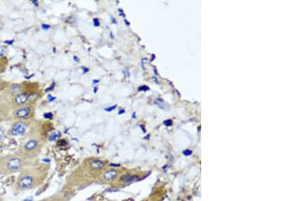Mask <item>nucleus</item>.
Listing matches in <instances>:
<instances>
[{
	"mask_svg": "<svg viewBox=\"0 0 305 201\" xmlns=\"http://www.w3.org/2000/svg\"><path fill=\"white\" fill-rule=\"evenodd\" d=\"M22 160L19 158L14 157L10 158L7 163V167L11 171H17L21 168L22 166Z\"/></svg>",
	"mask_w": 305,
	"mask_h": 201,
	"instance_id": "nucleus-1",
	"label": "nucleus"
},
{
	"mask_svg": "<svg viewBox=\"0 0 305 201\" xmlns=\"http://www.w3.org/2000/svg\"><path fill=\"white\" fill-rule=\"evenodd\" d=\"M33 182L34 179L33 178V177L26 175L22 177V178L20 179L19 182H18V185H19L20 188L26 190L32 186Z\"/></svg>",
	"mask_w": 305,
	"mask_h": 201,
	"instance_id": "nucleus-2",
	"label": "nucleus"
},
{
	"mask_svg": "<svg viewBox=\"0 0 305 201\" xmlns=\"http://www.w3.org/2000/svg\"><path fill=\"white\" fill-rule=\"evenodd\" d=\"M27 129L26 124L23 122H18L15 123L12 129V134L14 136H19L23 135L26 132Z\"/></svg>",
	"mask_w": 305,
	"mask_h": 201,
	"instance_id": "nucleus-3",
	"label": "nucleus"
},
{
	"mask_svg": "<svg viewBox=\"0 0 305 201\" xmlns=\"http://www.w3.org/2000/svg\"><path fill=\"white\" fill-rule=\"evenodd\" d=\"M117 175H118L117 171L115 170V169H111V170L106 171L104 173V178L106 181L111 182L116 179L117 177Z\"/></svg>",
	"mask_w": 305,
	"mask_h": 201,
	"instance_id": "nucleus-4",
	"label": "nucleus"
},
{
	"mask_svg": "<svg viewBox=\"0 0 305 201\" xmlns=\"http://www.w3.org/2000/svg\"><path fill=\"white\" fill-rule=\"evenodd\" d=\"M31 110L29 107H25L18 109L17 111V116L18 118H24L27 117L30 115Z\"/></svg>",
	"mask_w": 305,
	"mask_h": 201,
	"instance_id": "nucleus-5",
	"label": "nucleus"
},
{
	"mask_svg": "<svg viewBox=\"0 0 305 201\" xmlns=\"http://www.w3.org/2000/svg\"><path fill=\"white\" fill-rule=\"evenodd\" d=\"M139 179V176L136 175H130V174H126L121 177V181L125 182V183H130Z\"/></svg>",
	"mask_w": 305,
	"mask_h": 201,
	"instance_id": "nucleus-6",
	"label": "nucleus"
},
{
	"mask_svg": "<svg viewBox=\"0 0 305 201\" xmlns=\"http://www.w3.org/2000/svg\"><path fill=\"white\" fill-rule=\"evenodd\" d=\"M29 98V96L26 94H20L15 98V102L18 104H23L27 101Z\"/></svg>",
	"mask_w": 305,
	"mask_h": 201,
	"instance_id": "nucleus-7",
	"label": "nucleus"
},
{
	"mask_svg": "<svg viewBox=\"0 0 305 201\" xmlns=\"http://www.w3.org/2000/svg\"><path fill=\"white\" fill-rule=\"evenodd\" d=\"M38 145V142L36 140H31L29 141L25 146V148L28 150V151H31V150L36 148L37 146Z\"/></svg>",
	"mask_w": 305,
	"mask_h": 201,
	"instance_id": "nucleus-8",
	"label": "nucleus"
},
{
	"mask_svg": "<svg viewBox=\"0 0 305 201\" xmlns=\"http://www.w3.org/2000/svg\"><path fill=\"white\" fill-rule=\"evenodd\" d=\"M105 164L101 160H93L92 162L90 163V166L92 168V169H94V170H100L103 167H104Z\"/></svg>",
	"mask_w": 305,
	"mask_h": 201,
	"instance_id": "nucleus-9",
	"label": "nucleus"
},
{
	"mask_svg": "<svg viewBox=\"0 0 305 201\" xmlns=\"http://www.w3.org/2000/svg\"><path fill=\"white\" fill-rule=\"evenodd\" d=\"M60 136V132H56V133H53L52 135H50L49 137V140L50 141H54V140H56L57 137Z\"/></svg>",
	"mask_w": 305,
	"mask_h": 201,
	"instance_id": "nucleus-10",
	"label": "nucleus"
},
{
	"mask_svg": "<svg viewBox=\"0 0 305 201\" xmlns=\"http://www.w3.org/2000/svg\"><path fill=\"white\" fill-rule=\"evenodd\" d=\"M117 105H114V106H109V107H107L105 108V110L107 111V112H111V111H113V110H115V108H117Z\"/></svg>",
	"mask_w": 305,
	"mask_h": 201,
	"instance_id": "nucleus-11",
	"label": "nucleus"
},
{
	"mask_svg": "<svg viewBox=\"0 0 305 201\" xmlns=\"http://www.w3.org/2000/svg\"><path fill=\"white\" fill-rule=\"evenodd\" d=\"M147 90H149V88H148V87L146 86H140L139 88V89H138V91L139 92H142V91H147Z\"/></svg>",
	"mask_w": 305,
	"mask_h": 201,
	"instance_id": "nucleus-12",
	"label": "nucleus"
},
{
	"mask_svg": "<svg viewBox=\"0 0 305 201\" xmlns=\"http://www.w3.org/2000/svg\"><path fill=\"white\" fill-rule=\"evenodd\" d=\"M44 118H47V119H52V117H53V115H52V113H51V112H47V113L44 114Z\"/></svg>",
	"mask_w": 305,
	"mask_h": 201,
	"instance_id": "nucleus-13",
	"label": "nucleus"
},
{
	"mask_svg": "<svg viewBox=\"0 0 305 201\" xmlns=\"http://www.w3.org/2000/svg\"><path fill=\"white\" fill-rule=\"evenodd\" d=\"M93 22H94V25L95 26H99L100 25V23L99 20V19H98V18H94Z\"/></svg>",
	"mask_w": 305,
	"mask_h": 201,
	"instance_id": "nucleus-14",
	"label": "nucleus"
},
{
	"mask_svg": "<svg viewBox=\"0 0 305 201\" xmlns=\"http://www.w3.org/2000/svg\"><path fill=\"white\" fill-rule=\"evenodd\" d=\"M163 123L165 124V125H166V126H171L172 125V121L170 119L166 120V121H164Z\"/></svg>",
	"mask_w": 305,
	"mask_h": 201,
	"instance_id": "nucleus-15",
	"label": "nucleus"
},
{
	"mask_svg": "<svg viewBox=\"0 0 305 201\" xmlns=\"http://www.w3.org/2000/svg\"><path fill=\"white\" fill-rule=\"evenodd\" d=\"M41 27H42V28H43V29L47 30L50 28V26L48 25H46V24H43V25H41Z\"/></svg>",
	"mask_w": 305,
	"mask_h": 201,
	"instance_id": "nucleus-16",
	"label": "nucleus"
},
{
	"mask_svg": "<svg viewBox=\"0 0 305 201\" xmlns=\"http://www.w3.org/2000/svg\"><path fill=\"white\" fill-rule=\"evenodd\" d=\"M146 60H147V58H142V60H141V62H142V68L143 70H145V63L146 62Z\"/></svg>",
	"mask_w": 305,
	"mask_h": 201,
	"instance_id": "nucleus-17",
	"label": "nucleus"
},
{
	"mask_svg": "<svg viewBox=\"0 0 305 201\" xmlns=\"http://www.w3.org/2000/svg\"><path fill=\"white\" fill-rule=\"evenodd\" d=\"M47 98H48V100H49L50 102H52V101H54V100L56 99V98H55V97H53V96H52L51 95H48V96H47Z\"/></svg>",
	"mask_w": 305,
	"mask_h": 201,
	"instance_id": "nucleus-18",
	"label": "nucleus"
},
{
	"mask_svg": "<svg viewBox=\"0 0 305 201\" xmlns=\"http://www.w3.org/2000/svg\"><path fill=\"white\" fill-rule=\"evenodd\" d=\"M54 86H55V83H52V84L51 85V86H50V88H47V89H46V92H47V91H51V90H52V89H54Z\"/></svg>",
	"mask_w": 305,
	"mask_h": 201,
	"instance_id": "nucleus-19",
	"label": "nucleus"
},
{
	"mask_svg": "<svg viewBox=\"0 0 305 201\" xmlns=\"http://www.w3.org/2000/svg\"><path fill=\"white\" fill-rule=\"evenodd\" d=\"M125 112H126V110H124V109H120V110H119V112H118V115H122V114H124V113H125Z\"/></svg>",
	"mask_w": 305,
	"mask_h": 201,
	"instance_id": "nucleus-20",
	"label": "nucleus"
},
{
	"mask_svg": "<svg viewBox=\"0 0 305 201\" xmlns=\"http://www.w3.org/2000/svg\"><path fill=\"white\" fill-rule=\"evenodd\" d=\"M191 154V151H190V150H185V151H184V154L185 155H189Z\"/></svg>",
	"mask_w": 305,
	"mask_h": 201,
	"instance_id": "nucleus-21",
	"label": "nucleus"
},
{
	"mask_svg": "<svg viewBox=\"0 0 305 201\" xmlns=\"http://www.w3.org/2000/svg\"><path fill=\"white\" fill-rule=\"evenodd\" d=\"M82 69H83V70H84V73H87V72H88V70H89V69H88V68H86V67H82Z\"/></svg>",
	"mask_w": 305,
	"mask_h": 201,
	"instance_id": "nucleus-22",
	"label": "nucleus"
},
{
	"mask_svg": "<svg viewBox=\"0 0 305 201\" xmlns=\"http://www.w3.org/2000/svg\"><path fill=\"white\" fill-rule=\"evenodd\" d=\"M111 22H112V23H115V24H117V21L112 16H111Z\"/></svg>",
	"mask_w": 305,
	"mask_h": 201,
	"instance_id": "nucleus-23",
	"label": "nucleus"
},
{
	"mask_svg": "<svg viewBox=\"0 0 305 201\" xmlns=\"http://www.w3.org/2000/svg\"><path fill=\"white\" fill-rule=\"evenodd\" d=\"M73 59H74V61H75V62H79V58L77 56H73Z\"/></svg>",
	"mask_w": 305,
	"mask_h": 201,
	"instance_id": "nucleus-24",
	"label": "nucleus"
},
{
	"mask_svg": "<svg viewBox=\"0 0 305 201\" xmlns=\"http://www.w3.org/2000/svg\"><path fill=\"white\" fill-rule=\"evenodd\" d=\"M124 22H125V24L127 26L130 25V22H129V21H128L126 19H124Z\"/></svg>",
	"mask_w": 305,
	"mask_h": 201,
	"instance_id": "nucleus-25",
	"label": "nucleus"
},
{
	"mask_svg": "<svg viewBox=\"0 0 305 201\" xmlns=\"http://www.w3.org/2000/svg\"><path fill=\"white\" fill-rule=\"evenodd\" d=\"M124 71H125V72H124V73H125V74L126 73L127 77H130V74L129 71L128 70H124Z\"/></svg>",
	"mask_w": 305,
	"mask_h": 201,
	"instance_id": "nucleus-26",
	"label": "nucleus"
},
{
	"mask_svg": "<svg viewBox=\"0 0 305 201\" xmlns=\"http://www.w3.org/2000/svg\"><path fill=\"white\" fill-rule=\"evenodd\" d=\"M2 138H3V132H2V131H0V142L2 141Z\"/></svg>",
	"mask_w": 305,
	"mask_h": 201,
	"instance_id": "nucleus-27",
	"label": "nucleus"
},
{
	"mask_svg": "<svg viewBox=\"0 0 305 201\" xmlns=\"http://www.w3.org/2000/svg\"><path fill=\"white\" fill-rule=\"evenodd\" d=\"M99 83V80H96V79H94L93 80V84H96Z\"/></svg>",
	"mask_w": 305,
	"mask_h": 201,
	"instance_id": "nucleus-28",
	"label": "nucleus"
},
{
	"mask_svg": "<svg viewBox=\"0 0 305 201\" xmlns=\"http://www.w3.org/2000/svg\"><path fill=\"white\" fill-rule=\"evenodd\" d=\"M33 3L35 5V6H38V2L36 1V0H33V1H32Z\"/></svg>",
	"mask_w": 305,
	"mask_h": 201,
	"instance_id": "nucleus-29",
	"label": "nucleus"
},
{
	"mask_svg": "<svg viewBox=\"0 0 305 201\" xmlns=\"http://www.w3.org/2000/svg\"><path fill=\"white\" fill-rule=\"evenodd\" d=\"M97 90H98V88L97 87H94V93L96 94L97 92Z\"/></svg>",
	"mask_w": 305,
	"mask_h": 201,
	"instance_id": "nucleus-30",
	"label": "nucleus"
},
{
	"mask_svg": "<svg viewBox=\"0 0 305 201\" xmlns=\"http://www.w3.org/2000/svg\"><path fill=\"white\" fill-rule=\"evenodd\" d=\"M132 118H136V112H134L133 114H132Z\"/></svg>",
	"mask_w": 305,
	"mask_h": 201,
	"instance_id": "nucleus-31",
	"label": "nucleus"
},
{
	"mask_svg": "<svg viewBox=\"0 0 305 201\" xmlns=\"http://www.w3.org/2000/svg\"><path fill=\"white\" fill-rule=\"evenodd\" d=\"M110 35H111V38H112V39H114V37L113 36V33H112V32H111Z\"/></svg>",
	"mask_w": 305,
	"mask_h": 201,
	"instance_id": "nucleus-32",
	"label": "nucleus"
}]
</instances>
